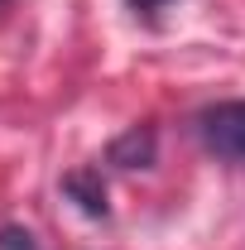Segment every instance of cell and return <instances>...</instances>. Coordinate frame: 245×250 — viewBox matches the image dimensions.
I'll return each instance as SVG.
<instances>
[{
	"label": "cell",
	"mask_w": 245,
	"mask_h": 250,
	"mask_svg": "<svg viewBox=\"0 0 245 250\" xmlns=\"http://www.w3.org/2000/svg\"><path fill=\"white\" fill-rule=\"evenodd\" d=\"M197 140L216 159L245 164V101H216L197 116Z\"/></svg>",
	"instance_id": "1"
},
{
	"label": "cell",
	"mask_w": 245,
	"mask_h": 250,
	"mask_svg": "<svg viewBox=\"0 0 245 250\" xmlns=\"http://www.w3.org/2000/svg\"><path fill=\"white\" fill-rule=\"evenodd\" d=\"M154 149H159L154 125H130L125 135H116V140H111L106 159H111L116 168H149V164H154Z\"/></svg>",
	"instance_id": "2"
},
{
	"label": "cell",
	"mask_w": 245,
	"mask_h": 250,
	"mask_svg": "<svg viewBox=\"0 0 245 250\" xmlns=\"http://www.w3.org/2000/svg\"><path fill=\"white\" fill-rule=\"evenodd\" d=\"M62 192L87 212V217H106L111 207H106V183H101V168H72L67 178H62Z\"/></svg>",
	"instance_id": "3"
},
{
	"label": "cell",
	"mask_w": 245,
	"mask_h": 250,
	"mask_svg": "<svg viewBox=\"0 0 245 250\" xmlns=\"http://www.w3.org/2000/svg\"><path fill=\"white\" fill-rule=\"evenodd\" d=\"M0 250H34V236L20 226H0Z\"/></svg>",
	"instance_id": "4"
},
{
	"label": "cell",
	"mask_w": 245,
	"mask_h": 250,
	"mask_svg": "<svg viewBox=\"0 0 245 250\" xmlns=\"http://www.w3.org/2000/svg\"><path fill=\"white\" fill-rule=\"evenodd\" d=\"M125 5H130L135 15H154V10H163L168 0H125Z\"/></svg>",
	"instance_id": "5"
}]
</instances>
